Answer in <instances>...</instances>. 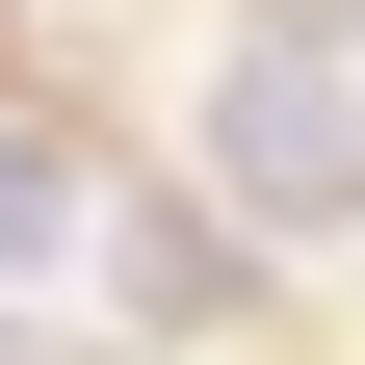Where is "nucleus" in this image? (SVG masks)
<instances>
[{"instance_id":"f257e3e1","label":"nucleus","mask_w":365,"mask_h":365,"mask_svg":"<svg viewBox=\"0 0 365 365\" xmlns=\"http://www.w3.org/2000/svg\"><path fill=\"white\" fill-rule=\"evenodd\" d=\"M209 157H235V209H365V78H339V26L209 53Z\"/></svg>"},{"instance_id":"f03ea898","label":"nucleus","mask_w":365,"mask_h":365,"mask_svg":"<svg viewBox=\"0 0 365 365\" xmlns=\"http://www.w3.org/2000/svg\"><path fill=\"white\" fill-rule=\"evenodd\" d=\"M339 26H365V0H339Z\"/></svg>"}]
</instances>
